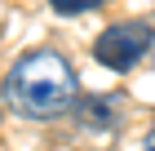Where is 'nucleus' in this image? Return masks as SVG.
<instances>
[{
  "label": "nucleus",
  "mask_w": 155,
  "mask_h": 151,
  "mask_svg": "<svg viewBox=\"0 0 155 151\" xmlns=\"http://www.w3.org/2000/svg\"><path fill=\"white\" fill-rule=\"evenodd\" d=\"M58 13H84V9H102L107 0H49Z\"/></svg>",
  "instance_id": "nucleus-4"
},
{
  "label": "nucleus",
  "mask_w": 155,
  "mask_h": 151,
  "mask_svg": "<svg viewBox=\"0 0 155 151\" xmlns=\"http://www.w3.org/2000/svg\"><path fill=\"white\" fill-rule=\"evenodd\" d=\"M155 45V31L151 22H142V18H129V22H115L107 27V31L93 40V58L102 62L107 71H133L137 62L151 53Z\"/></svg>",
  "instance_id": "nucleus-2"
},
{
  "label": "nucleus",
  "mask_w": 155,
  "mask_h": 151,
  "mask_svg": "<svg viewBox=\"0 0 155 151\" xmlns=\"http://www.w3.org/2000/svg\"><path fill=\"white\" fill-rule=\"evenodd\" d=\"M75 71L71 62L53 53V49H31L9 67V80H5V98L18 116L27 120H53L62 111L75 107Z\"/></svg>",
  "instance_id": "nucleus-1"
},
{
  "label": "nucleus",
  "mask_w": 155,
  "mask_h": 151,
  "mask_svg": "<svg viewBox=\"0 0 155 151\" xmlns=\"http://www.w3.org/2000/svg\"><path fill=\"white\" fill-rule=\"evenodd\" d=\"M142 151H155V129L146 133V147H142Z\"/></svg>",
  "instance_id": "nucleus-5"
},
{
  "label": "nucleus",
  "mask_w": 155,
  "mask_h": 151,
  "mask_svg": "<svg viewBox=\"0 0 155 151\" xmlns=\"http://www.w3.org/2000/svg\"><path fill=\"white\" fill-rule=\"evenodd\" d=\"M75 120L84 129H93V133H107V129L120 125V111H124V98L120 93H80L75 98Z\"/></svg>",
  "instance_id": "nucleus-3"
}]
</instances>
